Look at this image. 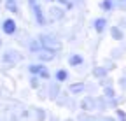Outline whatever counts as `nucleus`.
Listing matches in <instances>:
<instances>
[{
    "mask_svg": "<svg viewBox=\"0 0 126 121\" xmlns=\"http://www.w3.org/2000/svg\"><path fill=\"white\" fill-rule=\"evenodd\" d=\"M39 44H40V48L42 49H47V51H56V49H60L61 48V44L54 39V37H51V35H40L39 37Z\"/></svg>",
    "mask_w": 126,
    "mask_h": 121,
    "instance_id": "1",
    "label": "nucleus"
},
{
    "mask_svg": "<svg viewBox=\"0 0 126 121\" xmlns=\"http://www.w3.org/2000/svg\"><path fill=\"white\" fill-rule=\"evenodd\" d=\"M28 72L33 74V75H39V77H44V79L49 77V70H47L46 65H42V63H33V65H30V67H28Z\"/></svg>",
    "mask_w": 126,
    "mask_h": 121,
    "instance_id": "2",
    "label": "nucleus"
},
{
    "mask_svg": "<svg viewBox=\"0 0 126 121\" xmlns=\"http://www.w3.org/2000/svg\"><path fill=\"white\" fill-rule=\"evenodd\" d=\"M2 30H4V34H7V35H14L16 34V21L12 19V18H7L4 23H2Z\"/></svg>",
    "mask_w": 126,
    "mask_h": 121,
    "instance_id": "3",
    "label": "nucleus"
},
{
    "mask_svg": "<svg viewBox=\"0 0 126 121\" xmlns=\"http://www.w3.org/2000/svg\"><path fill=\"white\" fill-rule=\"evenodd\" d=\"M32 7H33V11H35L37 23H39V25H46V18H44V14H42V11H40V7L37 5V2H35V0H32Z\"/></svg>",
    "mask_w": 126,
    "mask_h": 121,
    "instance_id": "4",
    "label": "nucleus"
},
{
    "mask_svg": "<svg viewBox=\"0 0 126 121\" xmlns=\"http://www.w3.org/2000/svg\"><path fill=\"white\" fill-rule=\"evenodd\" d=\"M37 56H39L40 62H42V60H44V62H49V60L54 58V53H53V51H47V49H40V51L37 53Z\"/></svg>",
    "mask_w": 126,
    "mask_h": 121,
    "instance_id": "5",
    "label": "nucleus"
},
{
    "mask_svg": "<svg viewBox=\"0 0 126 121\" xmlns=\"http://www.w3.org/2000/svg\"><path fill=\"white\" fill-rule=\"evenodd\" d=\"M68 63H70L72 67H79V65L84 63V58H82L81 54H70V56H68Z\"/></svg>",
    "mask_w": 126,
    "mask_h": 121,
    "instance_id": "6",
    "label": "nucleus"
},
{
    "mask_svg": "<svg viewBox=\"0 0 126 121\" xmlns=\"http://www.w3.org/2000/svg\"><path fill=\"white\" fill-rule=\"evenodd\" d=\"M94 30H96L98 34H102L103 30H105V26H107V19L105 18H98V19H94Z\"/></svg>",
    "mask_w": 126,
    "mask_h": 121,
    "instance_id": "7",
    "label": "nucleus"
},
{
    "mask_svg": "<svg viewBox=\"0 0 126 121\" xmlns=\"http://www.w3.org/2000/svg\"><path fill=\"white\" fill-rule=\"evenodd\" d=\"M54 77H56V81H58V83H65V81L68 79V72L61 69V70H58V72H56Z\"/></svg>",
    "mask_w": 126,
    "mask_h": 121,
    "instance_id": "8",
    "label": "nucleus"
},
{
    "mask_svg": "<svg viewBox=\"0 0 126 121\" xmlns=\"http://www.w3.org/2000/svg\"><path fill=\"white\" fill-rule=\"evenodd\" d=\"M82 109H84V111H93V109H94V100L84 98V100H82Z\"/></svg>",
    "mask_w": 126,
    "mask_h": 121,
    "instance_id": "9",
    "label": "nucleus"
},
{
    "mask_svg": "<svg viewBox=\"0 0 126 121\" xmlns=\"http://www.w3.org/2000/svg\"><path fill=\"white\" fill-rule=\"evenodd\" d=\"M16 54H18V53H12V51H7L5 53V56H4V60H5V62H18V60H19V56H16Z\"/></svg>",
    "mask_w": 126,
    "mask_h": 121,
    "instance_id": "10",
    "label": "nucleus"
},
{
    "mask_svg": "<svg viewBox=\"0 0 126 121\" xmlns=\"http://www.w3.org/2000/svg\"><path fill=\"white\" fill-rule=\"evenodd\" d=\"M110 34H112V37H114L116 40H121V39H123V32H121L117 26H112V32H110Z\"/></svg>",
    "mask_w": 126,
    "mask_h": 121,
    "instance_id": "11",
    "label": "nucleus"
},
{
    "mask_svg": "<svg viewBox=\"0 0 126 121\" xmlns=\"http://www.w3.org/2000/svg\"><path fill=\"white\" fill-rule=\"evenodd\" d=\"M70 91H72V93L84 91V83H81V84H72V86H70Z\"/></svg>",
    "mask_w": 126,
    "mask_h": 121,
    "instance_id": "12",
    "label": "nucleus"
},
{
    "mask_svg": "<svg viewBox=\"0 0 126 121\" xmlns=\"http://www.w3.org/2000/svg\"><path fill=\"white\" fill-rule=\"evenodd\" d=\"M51 12H53V18H54V19H61V18H63V11H61L60 7H56V9H53Z\"/></svg>",
    "mask_w": 126,
    "mask_h": 121,
    "instance_id": "13",
    "label": "nucleus"
},
{
    "mask_svg": "<svg viewBox=\"0 0 126 121\" xmlns=\"http://www.w3.org/2000/svg\"><path fill=\"white\" fill-rule=\"evenodd\" d=\"M7 9H9L11 12H18V5H16L14 0H7Z\"/></svg>",
    "mask_w": 126,
    "mask_h": 121,
    "instance_id": "14",
    "label": "nucleus"
},
{
    "mask_svg": "<svg viewBox=\"0 0 126 121\" xmlns=\"http://www.w3.org/2000/svg\"><path fill=\"white\" fill-rule=\"evenodd\" d=\"M102 7H103L105 11H110V9L114 7V2H112V0H103V2H102Z\"/></svg>",
    "mask_w": 126,
    "mask_h": 121,
    "instance_id": "15",
    "label": "nucleus"
},
{
    "mask_svg": "<svg viewBox=\"0 0 126 121\" xmlns=\"http://www.w3.org/2000/svg\"><path fill=\"white\" fill-rule=\"evenodd\" d=\"M107 74V70H103L102 67L100 69H96V70H94V75H96V77H103V75Z\"/></svg>",
    "mask_w": 126,
    "mask_h": 121,
    "instance_id": "16",
    "label": "nucleus"
},
{
    "mask_svg": "<svg viewBox=\"0 0 126 121\" xmlns=\"http://www.w3.org/2000/svg\"><path fill=\"white\" fill-rule=\"evenodd\" d=\"M30 84H32V88H37V86H39V79H37V77H32Z\"/></svg>",
    "mask_w": 126,
    "mask_h": 121,
    "instance_id": "17",
    "label": "nucleus"
},
{
    "mask_svg": "<svg viewBox=\"0 0 126 121\" xmlns=\"http://www.w3.org/2000/svg\"><path fill=\"white\" fill-rule=\"evenodd\" d=\"M105 93H107V97H109V98H112V97H114V89L107 88V89H105Z\"/></svg>",
    "mask_w": 126,
    "mask_h": 121,
    "instance_id": "18",
    "label": "nucleus"
},
{
    "mask_svg": "<svg viewBox=\"0 0 126 121\" xmlns=\"http://www.w3.org/2000/svg\"><path fill=\"white\" fill-rule=\"evenodd\" d=\"M117 116L121 118V121H126V116H124V112H123L121 109H117Z\"/></svg>",
    "mask_w": 126,
    "mask_h": 121,
    "instance_id": "19",
    "label": "nucleus"
},
{
    "mask_svg": "<svg viewBox=\"0 0 126 121\" xmlns=\"http://www.w3.org/2000/svg\"><path fill=\"white\" fill-rule=\"evenodd\" d=\"M54 93H58V86H51V97H54Z\"/></svg>",
    "mask_w": 126,
    "mask_h": 121,
    "instance_id": "20",
    "label": "nucleus"
},
{
    "mask_svg": "<svg viewBox=\"0 0 126 121\" xmlns=\"http://www.w3.org/2000/svg\"><path fill=\"white\" fill-rule=\"evenodd\" d=\"M58 2H61V4H65L67 7H72V4H70V0H58Z\"/></svg>",
    "mask_w": 126,
    "mask_h": 121,
    "instance_id": "21",
    "label": "nucleus"
},
{
    "mask_svg": "<svg viewBox=\"0 0 126 121\" xmlns=\"http://www.w3.org/2000/svg\"><path fill=\"white\" fill-rule=\"evenodd\" d=\"M0 44H2V40H0Z\"/></svg>",
    "mask_w": 126,
    "mask_h": 121,
    "instance_id": "22",
    "label": "nucleus"
},
{
    "mask_svg": "<svg viewBox=\"0 0 126 121\" xmlns=\"http://www.w3.org/2000/svg\"><path fill=\"white\" fill-rule=\"evenodd\" d=\"M49 2H53V0H49Z\"/></svg>",
    "mask_w": 126,
    "mask_h": 121,
    "instance_id": "23",
    "label": "nucleus"
}]
</instances>
